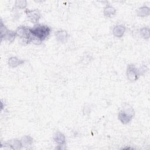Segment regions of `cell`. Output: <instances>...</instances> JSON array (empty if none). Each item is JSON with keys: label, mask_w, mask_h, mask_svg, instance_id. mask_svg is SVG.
Returning a JSON list of instances; mask_svg holds the SVG:
<instances>
[{"label": "cell", "mask_w": 150, "mask_h": 150, "mask_svg": "<svg viewBox=\"0 0 150 150\" xmlns=\"http://www.w3.org/2000/svg\"><path fill=\"white\" fill-rule=\"evenodd\" d=\"M127 76L130 81H135L138 79L139 73L138 70L134 65H129L128 66Z\"/></svg>", "instance_id": "obj_4"}, {"label": "cell", "mask_w": 150, "mask_h": 150, "mask_svg": "<svg viewBox=\"0 0 150 150\" xmlns=\"http://www.w3.org/2000/svg\"><path fill=\"white\" fill-rule=\"evenodd\" d=\"M24 62L23 60H21L19 59H18L17 57H12L9 59V65L11 67H16L18 65L23 63Z\"/></svg>", "instance_id": "obj_9"}, {"label": "cell", "mask_w": 150, "mask_h": 150, "mask_svg": "<svg viewBox=\"0 0 150 150\" xmlns=\"http://www.w3.org/2000/svg\"><path fill=\"white\" fill-rule=\"evenodd\" d=\"M27 2L26 1H16L15 2V5L19 8H25L26 6Z\"/></svg>", "instance_id": "obj_15"}, {"label": "cell", "mask_w": 150, "mask_h": 150, "mask_svg": "<svg viewBox=\"0 0 150 150\" xmlns=\"http://www.w3.org/2000/svg\"><path fill=\"white\" fill-rule=\"evenodd\" d=\"M25 12L29 20H30L33 23H37L40 18V12L38 9H34L32 11L26 9Z\"/></svg>", "instance_id": "obj_5"}, {"label": "cell", "mask_w": 150, "mask_h": 150, "mask_svg": "<svg viewBox=\"0 0 150 150\" xmlns=\"http://www.w3.org/2000/svg\"><path fill=\"white\" fill-rule=\"evenodd\" d=\"M15 33L16 36L23 39L24 42H30V32L29 28L26 26H21L18 28Z\"/></svg>", "instance_id": "obj_3"}, {"label": "cell", "mask_w": 150, "mask_h": 150, "mask_svg": "<svg viewBox=\"0 0 150 150\" xmlns=\"http://www.w3.org/2000/svg\"><path fill=\"white\" fill-rule=\"evenodd\" d=\"M30 36L43 41L50 34V29L46 25H38L33 28H30Z\"/></svg>", "instance_id": "obj_1"}, {"label": "cell", "mask_w": 150, "mask_h": 150, "mask_svg": "<svg viewBox=\"0 0 150 150\" xmlns=\"http://www.w3.org/2000/svg\"><path fill=\"white\" fill-rule=\"evenodd\" d=\"M21 142H22V145L24 144L25 145H29L32 142V139L31 137H30L29 136H25L22 138Z\"/></svg>", "instance_id": "obj_14"}, {"label": "cell", "mask_w": 150, "mask_h": 150, "mask_svg": "<svg viewBox=\"0 0 150 150\" xmlns=\"http://www.w3.org/2000/svg\"><path fill=\"white\" fill-rule=\"evenodd\" d=\"M149 14V8L146 6L140 8L138 11V15L140 16H147Z\"/></svg>", "instance_id": "obj_13"}, {"label": "cell", "mask_w": 150, "mask_h": 150, "mask_svg": "<svg viewBox=\"0 0 150 150\" xmlns=\"http://www.w3.org/2000/svg\"><path fill=\"white\" fill-rule=\"evenodd\" d=\"M6 144L10 146L12 149H19L21 147V145H22L21 141H19L18 140L10 141Z\"/></svg>", "instance_id": "obj_11"}, {"label": "cell", "mask_w": 150, "mask_h": 150, "mask_svg": "<svg viewBox=\"0 0 150 150\" xmlns=\"http://www.w3.org/2000/svg\"><path fill=\"white\" fill-rule=\"evenodd\" d=\"M54 140L56 143L60 145H63L65 143V137L63 134L60 132H57L53 137Z\"/></svg>", "instance_id": "obj_7"}, {"label": "cell", "mask_w": 150, "mask_h": 150, "mask_svg": "<svg viewBox=\"0 0 150 150\" xmlns=\"http://www.w3.org/2000/svg\"><path fill=\"white\" fill-rule=\"evenodd\" d=\"M125 30V28L122 25H117L113 29V34L118 38L121 37Z\"/></svg>", "instance_id": "obj_6"}, {"label": "cell", "mask_w": 150, "mask_h": 150, "mask_svg": "<svg viewBox=\"0 0 150 150\" xmlns=\"http://www.w3.org/2000/svg\"><path fill=\"white\" fill-rule=\"evenodd\" d=\"M55 35L56 39L61 42H64L67 37V33L64 30H59L56 32Z\"/></svg>", "instance_id": "obj_8"}, {"label": "cell", "mask_w": 150, "mask_h": 150, "mask_svg": "<svg viewBox=\"0 0 150 150\" xmlns=\"http://www.w3.org/2000/svg\"><path fill=\"white\" fill-rule=\"evenodd\" d=\"M141 33L144 38H149V28H144L141 30Z\"/></svg>", "instance_id": "obj_16"}, {"label": "cell", "mask_w": 150, "mask_h": 150, "mask_svg": "<svg viewBox=\"0 0 150 150\" xmlns=\"http://www.w3.org/2000/svg\"><path fill=\"white\" fill-rule=\"evenodd\" d=\"M115 13V9L111 6H107L104 10V13L107 16H110L111 15H114Z\"/></svg>", "instance_id": "obj_12"}, {"label": "cell", "mask_w": 150, "mask_h": 150, "mask_svg": "<svg viewBox=\"0 0 150 150\" xmlns=\"http://www.w3.org/2000/svg\"><path fill=\"white\" fill-rule=\"evenodd\" d=\"M134 111L132 108H127L121 111L118 114V118L124 124L128 123L134 115Z\"/></svg>", "instance_id": "obj_2"}, {"label": "cell", "mask_w": 150, "mask_h": 150, "mask_svg": "<svg viewBox=\"0 0 150 150\" xmlns=\"http://www.w3.org/2000/svg\"><path fill=\"white\" fill-rule=\"evenodd\" d=\"M16 36V35L15 32L8 30L6 31V32L5 33L4 36L2 38V39L3 38H4V39L9 40L10 42H12L15 39V38Z\"/></svg>", "instance_id": "obj_10"}]
</instances>
